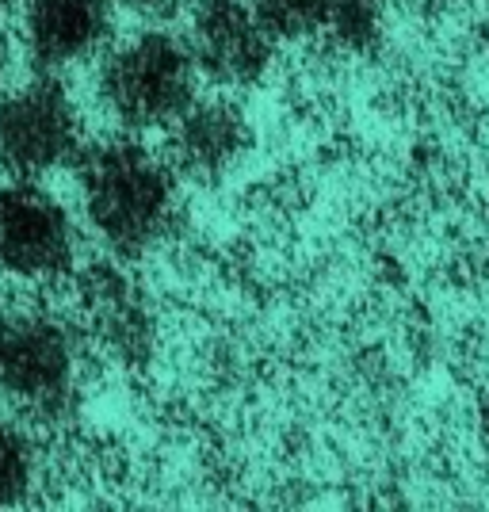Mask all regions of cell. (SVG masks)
Segmentation results:
<instances>
[{"label": "cell", "mask_w": 489, "mask_h": 512, "mask_svg": "<svg viewBox=\"0 0 489 512\" xmlns=\"http://www.w3.org/2000/svg\"><path fill=\"white\" fill-rule=\"evenodd\" d=\"M111 4H123L127 12L146 16V20H161V16L176 12V4H180V0H111Z\"/></svg>", "instance_id": "obj_12"}, {"label": "cell", "mask_w": 489, "mask_h": 512, "mask_svg": "<svg viewBox=\"0 0 489 512\" xmlns=\"http://www.w3.org/2000/svg\"><path fill=\"white\" fill-rule=\"evenodd\" d=\"M92 314L111 333L115 341L134 344L138 341V299L127 287V279L100 276L92 283Z\"/></svg>", "instance_id": "obj_11"}, {"label": "cell", "mask_w": 489, "mask_h": 512, "mask_svg": "<svg viewBox=\"0 0 489 512\" xmlns=\"http://www.w3.org/2000/svg\"><path fill=\"white\" fill-rule=\"evenodd\" d=\"M276 39L337 43L348 50L375 43L383 27V0H253Z\"/></svg>", "instance_id": "obj_9"}, {"label": "cell", "mask_w": 489, "mask_h": 512, "mask_svg": "<svg viewBox=\"0 0 489 512\" xmlns=\"http://www.w3.org/2000/svg\"><path fill=\"white\" fill-rule=\"evenodd\" d=\"M188 54L203 77L249 88L268 77L279 39L253 0H188Z\"/></svg>", "instance_id": "obj_6"}, {"label": "cell", "mask_w": 489, "mask_h": 512, "mask_svg": "<svg viewBox=\"0 0 489 512\" xmlns=\"http://www.w3.org/2000/svg\"><path fill=\"white\" fill-rule=\"evenodd\" d=\"M39 486V448L31 432L0 413V509L23 505Z\"/></svg>", "instance_id": "obj_10"}, {"label": "cell", "mask_w": 489, "mask_h": 512, "mask_svg": "<svg viewBox=\"0 0 489 512\" xmlns=\"http://www.w3.org/2000/svg\"><path fill=\"white\" fill-rule=\"evenodd\" d=\"M4 81H8V43L0 35V92H4Z\"/></svg>", "instance_id": "obj_13"}, {"label": "cell", "mask_w": 489, "mask_h": 512, "mask_svg": "<svg viewBox=\"0 0 489 512\" xmlns=\"http://www.w3.org/2000/svg\"><path fill=\"white\" fill-rule=\"evenodd\" d=\"M81 386L77 329L35 302H0V394L31 417H65Z\"/></svg>", "instance_id": "obj_2"}, {"label": "cell", "mask_w": 489, "mask_h": 512, "mask_svg": "<svg viewBox=\"0 0 489 512\" xmlns=\"http://www.w3.org/2000/svg\"><path fill=\"white\" fill-rule=\"evenodd\" d=\"M81 150V107L54 73H39L27 85L0 92V165L8 176L39 180L77 161Z\"/></svg>", "instance_id": "obj_4"}, {"label": "cell", "mask_w": 489, "mask_h": 512, "mask_svg": "<svg viewBox=\"0 0 489 512\" xmlns=\"http://www.w3.org/2000/svg\"><path fill=\"white\" fill-rule=\"evenodd\" d=\"M81 230L54 192L35 180H0V276L54 283L77 268Z\"/></svg>", "instance_id": "obj_5"}, {"label": "cell", "mask_w": 489, "mask_h": 512, "mask_svg": "<svg viewBox=\"0 0 489 512\" xmlns=\"http://www.w3.org/2000/svg\"><path fill=\"white\" fill-rule=\"evenodd\" d=\"M8 4H16V0H0V12H4V8H8Z\"/></svg>", "instance_id": "obj_14"}, {"label": "cell", "mask_w": 489, "mask_h": 512, "mask_svg": "<svg viewBox=\"0 0 489 512\" xmlns=\"http://www.w3.org/2000/svg\"><path fill=\"white\" fill-rule=\"evenodd\" d=\"M172 172L195 184H218L249 157L253 123L230 100H192L169 123Z\"/></svg>", "instance_id": "obj_7"}, {"label": "cell", "mask_w": 489, "mask_h": 512, "mask_svg": "<svg viewBox=\"0 0 489 512\" xmlns=\"http://www.w3.org/2000/svg\"><path fill=\"white\" fill-rule=\"evenodd\" d=\"M195 69L188 43L161 27L138 31L104 50L96 69V96L123 130L169 127L195 100Z\"/></svg>", "instance_id": "obj_3"}, {"label": "cell", "mask_w": 489, "mask_h": 512, "mask_svg": "<svg viewBox=\"0 0 489 512\" xmlns=\"http://www.w3.org/2000/svg\"><path fill=\"white\" fill-rule=\"evenodd\" d=\"M81 211L111 253L142 256L176 222V172L130 134H115L77 157Z\"/></svg>", "instance_id": "obj_1"}, {"label": "cell", "mask_w": 489, "mask_h": 512, "mask_svg": "<svg viewBox=\"0 0 489 512\" xmlns=\"http://www.w3.org/2000/svg\"><path fill=\"white\" fill-rule=\"evenodd\" d=\"M20 27L31 62L58 73L107 50L111 0H20Z\"/></svg>", "instance_id": "obj_8"}]
</instances>
